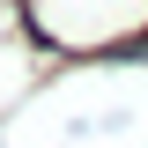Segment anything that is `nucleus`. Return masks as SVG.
I'll return each instance as SVG.
<instances>
[{"label": "nucleus", "instance_id": "nucleus-1", "mask_svg": "<svg viewBox=\"0 0 148 148\" xmlns=\"http://www.w3.org/2000/svg\"><path fill=\"white\" fill-rule=\"evenodd\" d=\"M22 15L52 52H82V59L104 52L126 59L148 45V0H22Z\"/></svg>", "mask_w": 148, "mask_h": 148}]
</instances>
